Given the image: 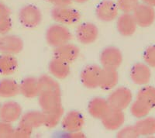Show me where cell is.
Masks as SVG:
<instances>
[{"label": "cell", "instance_id": "6da1fadb", "mask_svg": "<svg viewBox=\"0 0 155 138\" xmlns=\"http://www.w3.org/2000/svg\"><path fill=\"white\" fill-rule=\"evenodd\" d=\"M45 38L48 45L52 48H57L68 43L72 38V35L64 25L55 23L47 29Z\"/></svg>", "mask_w": 155, "mask_h": 138}, {"label": "cell", "instance_id": "7a4b0ae2", "mask_svg": "<svg viewBox=\"0 0 155 138\" xmlns=\"http://www.w3.org/2000/svg\"><path fill=\"white\" fill-rule=\"evenodd\" d=\"M18 17L22 26L27 28H34L41 24L43 15L38 7L29 4L19 9Z\"/></svg>", "mask_w": 155, "mask_h": 138}, {"label": "cell", "instance_id": "3957f363", "mask_svg": "<svg viewBox=\"0 0 155 138\" xmlns=\"http://www.w3.org/2000/svg\"><path fill=\"white\" fill-rule=\"evenodd\" d=\"M132 99L133 95L131 91L127 87L120 86L109 94L107 101L110 108L124 110L130 105Z\"/></svg>", "mask_w": 155, "mask_h": 138}, {"label": "cell", "instance_id": "277c9868", "mask_svg": "<svg viewBox=\"0 0 155 138\" xmlns=\"http://www.w3.org/2000/svg\"><path fill=\"white\" fill-rule=\"evenodd\" d=\"M51 16L54 21L63 25L76 23L81 19V14L77 9L69 6H54Z\"/></svg>", "mask_w": 155, "mask_h": 138}, {"label": "cell", "instance_id": "5b68a950", "mask_svg": "<svg viewBox=\"0 0 155 138\" xmlns=\"http://www.w3.org/2000/svg\"><path fill=\"white\" fill-rule=\"evenodd\" d=\"M99 59L103 67L117 69L123 62V54L116 47H107L102 50Z\"/></svg>", "mask_w": 155, "mask_h": 138}, {"label": "cell", "instance_id": "8992f818", "mask_svg": "<svg viewBox=\"0 0 155 138\" xmlns=\"http://www.w3.org/2000/svg\"><path fill=\"white\" fill-rule=\"evenodd\" d=\"M102 67L96 64H90L83 68L80 78L82 85L90 89L98 88L100 81Z\"/></svg>", "mask_w": 155, "mask_h": 138}, {"label": "cell", "instance_id": "52a82bcc", "mask_svg": "<svg viewBox=\"0 0 155 138\" xmlns=\"http://www.w3.org/2000/svg\"><path fill=\"white\" fill-rule=\"evenodd\" d=\"M133 16L137 26L141 27H148L154 22L155 11L152 6L144 3H139L133 11Z\"/></svg>", "mask_w": 155, "mask_h": 138}, {"label": "cell", "instance_id": "ba28073f", "mask_svg": "<svg viewBox=\"0 0 155 138\" xmlns=\"http://www.w3.org/2000/svg\"><path fill=\"white\" fill-rule=\"evenodd\" d=\"M119 9L113 0H102L95 9V16L100 21L112 22L117 18Z\"/></svg>", "mask_w": 155, "mask_h": 138}, {"label": "cell", "instance_id": "9c48e42d", "mask_svg": "<svg viewBox=\"0 0 155 138\" xmlns=\"http://www.w3.org/2000/svg\"><path fill=\"white\" fill-rule=\"evenodd\" d=\"M99 37V29L94 23L86 22L80 24L76 30V37L78 42L88 45L93 44Z\"/></svg>", "mask_w": 155, "mask_h": 138}, {"label": "cell", "instance_id": "30bf717a", "mask_svg": "<svg viewBox=\"0 0 155 138\" xmlns=\"http://www.w3.org/2000/svg\"><path fill=\"white\" fill-rule=\"evenodd\" d=\"M23 109L20 104L15 101H7L1 105L0 120L12 123L20 119Z\"/></svg>", "mask_w": 155, "mask_h": 138}, {"label": "cell", "instance_id": "8fae6325", "mask_svg": "<svg viewBox=\"0 0 155 138\" xmlns=\"http://www.w3.org/2000/svg\"><path fill=\"white\" fill-rule=\"evenodd\" d=\"M23 40L16 35L5 34L0 37V52L8 54H16L23 51Z\"/></svg>", "mask_w": 155, "mask_h": 138}, {"label": "cell", "instance_id": "7c38bea8", "mask_svg": "<svg viewBox=\"0 0 155 138\" xmlns=\"http://www.w3.org/2000/svg\"><path fill=\"white\" fill-rule=\"evenodd\" d=\"M84 125H85V118L80 112L76 110L69 111L62 118L61 126L66 133L81 130Z\"/></svg>", "mask_w": 155, "mask_h": 138}, {"label": "cell", "instance_id": "4fadbf2b", "mask_svg": "<svg viewBox=\"0 0 155 138\" xmlns=\"http://www.w3.org/2000/svg\"><path fill=\"white\" fill-rule=\"evenodd\" d=\"M54 58L61 59L68 64L75 61L80 54V49L74 44L66 43L59 47L54 48Z\"/></svg>", "mask_w": 155, "mask_h": 138}, {"label": "cell", "instance_id": "5bb4252c", "mask_svg": "<svg viewBox=\"0 0 155 138\" xmlns=\"http://www.w3.org/2000/svg\"><path fill=\"white\" fill-rule=\"evenodd\" d=\"M102 126L108 130H116L124 125L125 115L123 110L110 108L106 115L101 119Z\"/></svg>", "mask_w": 155, "mask_h": 138}, {"label": "cell", "instance_id": "9a60e30c", "mask_svg": "<svg viewBox=\"0 0 155 138\" xmlns=\"http://www.w3.org/2000/svg\"><path fill=\"white\" fill-rule=\"evenodd\" d=\"M137 24L130 12H124L117 18L116 29L124 37H130L135 33Z\"/></svg>", "mask_w": 155, "mask_h": 138}, {"label": "cell", "instance_id": "2e32d148", "mask_svg": "<svg viewBox=\"0 0 155 138\" xmlns=\"http://www.w3.org/2000/svg\"><path fill=\"white\" fill-rule=\"evenodd\" d=\"M130 75L134 84L143 85H147L150 81L151 71L147 64L143 63H137L131 67Z\"/></svg>", "mask_w": 155, "mask_h": 138}, {"label": "cell", "instance_id": "e0dca14e", "mask_svg": "<svg viewBox=\"0 0 155 138\" xmlns=\"http://www.w3.org/2000/svg\"><path fill=\"white\" fill-rule=\"evenodd\" d=\"M38 103L44 113L51 111L62 106L61 96L54 92H41L38 96Z\"/></svg>", "mask_w": 155, "mask_h": 138}, {"label": "cell", "instance_id": "ac0fdd59", "mask_svg": "<svg viewBox=\"0 0 155 138\" xmlns=\"http://www.w3.org/2000/svg\"><path fill=\"white\" fill-rule=\"evenodd\" d=\"M110 110L107 99L102 97H95L88 105V113L95 119H101Z\"/></svg>", "mask_w": 155, "mask_h": 138}, {"label": "cell", "instance_id": "d6986e66", "mask_svg": "<svg viewBox=\"0 0 155 138\" xmlns=\"http://www.w3.org/2000/svg\"><path fill=\"white\" fill-rule=\"evenodd\" d=\"M38 78L35 77H26L19 84V93L27 99H34L39 96Z\"/></svg>", "mask_w": 155, "mask_h": 138}, {"label": "cell", "instance_id": "ffe728a7", "mask_svg": "<svg viewBox=\"0 0 155 138\" xmlns=\"http://www.w3.org/2000/svg\"><path fill=\"white\" fill-rule=\"evenodd\" d=\"M119 81L117 69L102 68L99 87L103 90H111L116 86Z\"/></svg>", "mask_w": 155, "mask_h": 138}, {"label": "cell", "instance_id": "44dd1931", "mask_svg": "<svg viewBox=\"0 0 155 138\" xmlns=\"http://www.w3.org/2000/svg\"><path fill=\"white\" fill-rule=\"evenodd\" d=\"M48 70L54 78L64 79L70 74V64L61 59L54 58L48 64Z\"/></svg>", "mask_w": 155, "mask_h": 138}, {"label": "cell", "instance_id": "7402d4cb", "mask_svg": "<svg viewBox=\"0 0 155 138\" xmlns=\"http://www.w3.org/2000/svg\"><path fill=\"white\" fill-rule=\"evenodd\" d=\"M44 112L38 111V110H31V111L26 112L25 113L22 114L21 117L19 119V123L27 125L31 127L32 129L44 126Z\"/></svg>", "mask_w": 155, "mask_h": 138}, {"label": "cell", "instance_id": "603a6c76", "mask_svg": "<svg viewBox=\"0 0 155 138\" xmlns=\"http://www.w3.org/2000/svg\"><path fill=\"white\" fill-rule=\"evenodd\" d=\"M19 93V84L12 78L0 80V97L4 99L15 97Z\"/></svg>", "mask_w": 155, "mask_h": 138}, {"label": "cell", "instance_id": "cb8c5ba5", "mask_svg": "<svg viewBox=\"0 0 155 138\" xmlns=\"http://www.w3.org/2000/svg\"><path fill=\"white\" fill-rule=\"evenodd\" d=\"M38 85L40 92H54L61 95V86L53 77L48 74H42L38 78Z\"/></svg>", "mask_w": 155, "mask_h": 138}, {"label": "cell", "instance_id": "d4e9b609", "mask_svg": "<svg viewBox=\"0 0 155 138\" xmlns=\"http://www.w3.org/2000/svg\"><path fill=\"white\" fill-rule=\"evenodd\" d=\"M18 67V61L12 54H2L0 55V74L9 76L12 74Z\"/></svg>", "mask_w": 155, "mask_h": 138}, {"label": "cell", "instance_id": "484cf974", "mask_svg": "<svg viewBox=\"0 0 155 138\" xmlns=\"http://www.w3.org/2000/svg\"><path fill=\"white\" fill-rule=\"evenodd\" d=\"M140 136H150L155 134V118L145 117L134 125Z\"/></svg>", "mask_w": 155, "mask_h": 138}, {"label": "cell", "instance_id": "4316f807", "mask_svg": "<svg viewBox=\"0 0 155 138\" xmlns=\"http://www.w3.org/2000/svg\"><path fill=\"white\" fill-rule=\"evenodd\" d=\"M44 113V126L48 128H54L60 123L64 115V109L62 106L51 111L46 112Z\"/></svg>", "mask_w": 155, "mask_h": 138}, {"label": "cell", "instance_id": "83f0119b", "mask_svg": "<svg viewBox=\"0 0 155 138\" xmlns=\"http://www.w3.org/2000/svg\"><path fill=\"white\" fill-rule=\"evenodd\" d=\"M152 109L140 99H137L130 106V113L136 118L141 119L147 117Z\"/></svg>", "mask_w": 155, "mask_h": 138}, {"label": "cell", "instance_id": "f1b7e54d", "mask_svg": "<svg viewBox=\"0 0 155 138\" xmlns=\"http://www.w3.org/2000/svg\"><path fill=\"white\" fill-rule=\"evenodd\" d=\"M137 99H140L153 109L155 107V88L153 86H145L140 89Z\"/></svg>", "mask_w": 155, "mask_h": 138}, {"label": "cell", "instance_id": "f546056e", "mask_svg": "<svg viewBox=\"0 0 155 138\" xmlns=\"http://www.w3.org/2000/svg\"><path fill=\"white\" fill-rule=\"evenodd\" d=\"M119 10L123 12H133L139 4V0H116Z\"/></svg>", "mask_w": 155, "mask_h": 138}, {"label": "cell", "instance_id": "4dcf8cb0", "mask_svg": "<svg viewBox=\"0 0 155 138\" xmlns=\"http://www.w3.org/2000/svg\"><path fill=\"white\" fill-rule=\"evenodd\" d=\"M33 129L30 126L23 123H19L16 128H14L13 136L14 138H29L31 136Z\"/></svg>", "mask_w": 155, "mask_h": 138}, {"label": "cell", "instance_id": "1f68e13d", "mask_svg": "<svg viewBox=\"0 0 155 138\" xmlns=\"http://www.w3.org/2000/svg\"><path fill=\"white\" fill-rule=\"evenodd\" d=\"M140 135L135 126H127L118 131L116 136L118 138H137Z\"/></svg>", "mask_w": 155, "mask_h": 138}, {"label": "cell", "instance_id": "d6a6232c", "mask_svg": "<svg viewBox=\"0 0 155 138\" xmlns=\"http://www.w3.org/2000/svg\"><path fill=\"white\" fill-rule=\"evenodd\" d=\"M14 127L12 123L0 120V138H11L13 136Z\"/></svg>", "mask_w": 155, "mask_h": 138}, {"label": "cell", "instance_id": "836d02e7", "mask_svg": "<svg viewBox=\"0 0 155 138\" xmlns=\"http://www.w3.org/2000/svg\"><path fill=\"white\" fill-rule=\"evenodd\" d=\"M143 60L148 66L155 67V46L148 47L143 53Z\"/></svg>", "mask_w": 155, "mask_h": 138}, {"label": "cell", "instance_id": "e575fe53", "mask_svg": "<svg viewBox=\"0 0 155 138\" xmlns=\"http://www.w3.org/2000/svg\"><path fill=\"white\" fill-rule=\"evenodd\" d=\"M12 23L10 16L0 18V35H5L12 29Z\"/></svg>", "mask_w": 155, "mask_h": 138}, {"label": "cell", "instance_id": "d590c367", "mask_svg": "<svg viewBox=\"0 0 155 138\" xmlns=\"http://www.w3.org/2000/svg\"><path fill=\"white\" fill-rule=\"evenodd\" d=\"M11 9L5 4L0 2V18L10 16Z\"/></svg>", "mask_w": 155, "mask_h": 138}, {"label": "cell", "instance_id": "8d00e7d4", "mask_svg": "<svg viewBox=\"0 0 155 138\" xmlns=\"http://www.w3.org/2000/svg\"><path fill=\"white\" fill-rule=\"evenodd\" d=\"M73 0H52L51 2L54 6H69L72 3Z\"/></svg>", "mask_w": 155, "mask_h": 138}, {"label": "cell", "instance_id": "74e56055", "mask_svg": "<svg viewBox=\"0 0 155 138\" xmlns=\"http://www.w3.org/2000/svg\"><path fill=\"white\" fill-rule=\"evenodd\" d=\"M67 136L71 138H84L85 137V135L80 131H75V132H71V133H67Z\"/></svg>", "mask_w": 155, "mask_h": 138}, {"label": "cell", "instance_id": "f35d334b", "mask_svg": "<svg viewBox=\"0 0 155 138\" xmlns=\"http://www.w3.org/2000/svg\"><path fill=\"white\" fill-rule=\"evenodd\" d=\"M142 2H143V3L152 6V7L155 6V0H142Z\"/></svg>", "mask_w": 155, "mask_h": 138}, {"label": "cell", "instance_id": "ab89813d", "mask_svg": "<svg viewBox=\"0 0 155 138\" xmlns=\"http://www.w3.org/2000/svg\"><path fill=\"white\" fill-rule=\"evenodd\" d=\"M73 1H74L77 3H85V2H88V0H73Z\"/></svg>", "mask_w": 155, "mask_h": 138}, {"label": "cell", "instance_id": "60d3db41", "mask_svg": "<svg viewBox=\"0 0 155 138\" xmlns=\"http://www.w3.org/2000/svg\"><path fill=\"white\" fill-rule=\"evenodd\" d=\"M44 1H46V2H51V1H52V0H44Z\"/></svg>", "mask_w": 155, "mask_h": 138}, {"label": "cell", "instance_id": "b9f144b4", "mask_svg": "<svg viewBox=\"0 0 155 138\" xmlns=\"http://www.w3.org/2000/svg\"><path fill=\"white\" fill-rule=\"evenodd\" d=\"M1 105H2V104H1V103H0V108H1Z\"/></svg>", "mask_w": 155, "mask_h": 138}]
</instances>
